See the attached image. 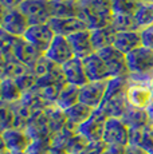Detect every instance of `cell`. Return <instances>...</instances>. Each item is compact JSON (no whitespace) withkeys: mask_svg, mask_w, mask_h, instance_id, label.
<instances>
[{"mask_svg":"<svg viewBox=\"0 0 153 154\" xmlns=\"http://www.w3.org/2000/svg\"><path fill=\"white\" fill-rule=\"evenodd\" d=\"M113 16V0H78V17L90 31L110 26Z\"/></svg>","mask_w":153,"mask_h":154,"instance_id":"1","label":"cell"},{"mask_svg":"<svg viewBox=\"0 0 153 154\" xmlns=\"http://www.w3.org/2000/svg\"><path fill=\"white\" fill-rule=\"evenodd\" d=\"M129 69V81L146 83L153 72V51L141 46L126 55Z\"/></svg>","mask_w":153,"mask_h":154,"instance_id":"2","label":"cell"},{"mask_svg":"<svg viewBox=\"0 0 153 154\" xmlns=\"http://www.w3.org/2000/svg\"><path fill=\"white\" fill-rule=\"evenodd\" d=\"M102 142L105 146L126 147L130 145V129L121 118H108Z\"/></svg>","mask_w":153,"mask_h":154,"instance_id":"3","label":"cell"},{"mask_svg":"<svg viewBox=\"0 0 153 154\" xmlns=\"http://www.w3.org/2000/svg\"><path fill=\"white\" fill-rule=\"evenodd\" d=\"M2 32L11 35L14 38H23L30 28L27 17L23 15L19 8L12 10H2Z\"/></svg>","mask_w":153,"mask_h":154,"instance_id":"4","label":"cell"},{"mask_svg":"<svg viewBox=\"0 0 153 154\" xmlns=\"http://www.w3.org/2000/svg\"><path fill=\"white\" fill-rule=\"evenodd\" d=\"M32 138L27 130L12 127L2 131L3 150L10 153H27L32 145Z\"/></svg>","mask_w":153,"mask_h":154,"instance_id":"5","label":"cell"},{"mask_svg":"<svg viewBox=\"0 0 153 154\" xmlns=\"http://www.w3.org/2000/svg\"><path fill=\"white\" fill-rule=\"evenodd\" d=\"M19 10L27 17L30 26L47 24L52 19L50 2L46 0H26Z\"/></svg>","mask_w":153,"mask_h":154,"instance_id":"6","label":"cell"},{"mask_svg":"<svg viewBox=\"0 0 153 154\" xmlns=\"http://www.w3.org/2000/svg\"><path fill=\"white\" fill-rule=\"evenodd\" d=\"M54 38H55L54 31H52V28L47 23V24L30 26V28L27 29L23 39L30 46L34 47L36 51H39L40 54L45 55V52L50 47L51 42L54 40Z\"/></svg>","mask_w":153,"mask_h":154,"instance_id":"7","label":"cell"},{"mask_svg":"<svg viewBox=\"0 0 153 154\" xmlns=\"http://www.w3.org/2000/svg\"><path fill=\"white\" fill-rule=\"evenodd\" d=\"M125 98L129 107L146 110L153 102V97L151 88L146 83L142 82H132L129 81L128 88L125 93Z\"/></svg>","mask_w":153,"mask_h":154,"instance_id":"8","label":"cell"},{"mask_svg":"<svg viewBox=\"0 0 153 154\" xmlns=\"http://www.w3.org/2000/svg\"><path fill=\"white\" fill-rule=\"evenodd\" d=\"M45 56L50 62L57 64L58 67H62L67 62H70L71 59L75 58L69 39L64 36H58V35H55L54 40L51 42L50 47L45 52Z\"/></svg>","mask_w":153,"mask_h":154,"instance_id":"9","label":"cell"},{"mask_svg":"<svg viewBox=\"0 0 153 154\" xmlns=\"http://www.w3.org/2000/svg\"><path fill=\"white\" fill-rule=\"evenodd\" d=\"M108 82H87L79 87V103L98 110L106 95Z\"/></svg>","mask_w":153,"mask_h":154,"instance_id":"10","label":"cell"},{"mask_svg":"<svg viewBox=\"0 0 153 154\" xmlns=\"http://www.w3.org/2000/svg\"><path fill=\"white\" fill-rule=\"evenodd\" d=\"M111 74V78H129V69L126 64V55L116 50L113 46L98 52Z\"/></svg>","mask_w":153,"mask_h":154,"instance_id":"11","label":"cell"},{"mask_svg":"<svg viewBox=\"0 0 153 154\" xmlns=\"http://www.w3.org/2000/svg\"><path fill=\"white\" fill-rule=\"evenodd\" d=\"M106 119L108 118L101 111L95 110L92 118L79 127L76 133L82 135L89 143H99V142H102V137H104Z\"/></svg>","mask_w":153,"mask_h":154,"instance_id":"12","label":"cell"},{"mask_svg":"<svg viewBox=\"0 0 153 154\" xmlns=\"http://www.w3.org/2000/svg\"><path fill=\"white\" fill-rule=\"evenodd\" d=\"M82 62L89 82H108L109 79H111L110 71L98 52H94L87 58L82 59Z\"/></svg>","mask_w":153,"mask_h":154,"instance_id":"13","label":"cell"},{"mask_svg":"<svg viewBox=\"0 0 153 154\" xmlns=\"http://www.w3.org/2000/svg\"><path fill=\"white\" fill-rule=\"evenodd\" d=\"M62 74H63L64 82L67 85L75 86V87H82L83 85H86L87 82V76L85 72V67H83V62L79 58H74L70 62H67L66 64L61 67Z\"/></svg>","mask_w":153,"mask_h":154,"instance_id":"14","label":"cell"},{"mask_svg":"<svg viewBox=\"0 0 153 154\" xmlns=\"http://www.w3.org/2000/svg\"><path fill=\"white\" fill-rule=\"evenodd\" d=\"M12 54L23 66H26L31 71L34 70V67H35V64L38 63V60L43 56V54H40L39 51H36V50H35L32 46H30L23 38L16 39L15 46H14V50H12Z\"/></svg>","mask_w":153,"mask_h":154,"instance_id":"15","label":"cell"},{"mask_svg":"<svg viewBox=\"0 0 153 154\" xmlns=\"http://www.w3.org/2000/svg\"><path fill=\"white\" fill-rule=\"evenodd\" d=\"M95 112V110L89 106L83 105V103H76L73 107L67 109L64 111V117H66V126L69 127L71 131L76 133L78 129L83 125L86 121L92 118V115Z\"/></svg>","mask_w":153,"mask_h":154,"instance_id":"16","label":"cell"},{"mask_svg":"<svg viewBox=\"0 0 153 154\" xmlns=\"http://www.w3.org/2000/svg\"><path fill=\"white\" fill-rule=\"evenodd\" d=\"M71 48L74 51L75 58L79 59H85L89 55L94 54V47L92 42V31L90 29H82L79 32H75L71 36L67 38Z\"/></svg>","mask_w":153,"mask_h":154,"instance_id":"17","label":"cell"},{"mask_svg":"<svg viewBox=\"0 0 153 154\" xmlns=\"http://www.w3.org/2000/svg\"><path fill=\"white\" fill-rule=\"evenodd\" d=\"M50 27L52 28L55 35L58 36L69 38L75 32H79L82 29H87L85 23L79 17H64V19H57L52 17L50 20Z\"/></svg>","mask_w":153,"mask_h":154,"instance_id":"18","label":"cell"},{"mask_svg":"<svg viewBox=\"0 0 153 154\" xmlns=\"http://www.w3.org/2000/svg\"><path fill=\"white\" fill-rule=\"evenodd\" d=\"M142 46L140 31H123L117 32L116 39H114L113 47L122 52L123 55L130 54L132 51L137 50L138 47Z\"/></svg>","mask_w":153,"mask_h":154,"instance_id":"19","label":"cell"},{"mask_svg":"<svg viewBox=\"0 0 153 154\" xmlns=\"http://www.w3.org/2000/svg\"><path fill=\"white\" fill-rule=\"evenodd\" d=\"M116 35H117V31L111 26L92 31V42H93L94 51L99 52L102 50L108 48V47H111L114 44Z\"/></svg>","mask_w":153,"mask_h":154,"instance_id":"20","label":"cell"},{"mask_svg":"<svg viewBox=\"0 0 153 154\" xmlns=\"http://www.w3.org/2000/svg\"><path fill=\"white\" fill-rule=\"evenodd\" d=\"M52 17H78V2L74 0H50Z\"/></svg>","mask_w":153,"mask_h":154,"instance_id":"21","label":"cell"},{"mask_svg":"<svg viewBox=\"0 0 153 154\" xmlns=\"http://www.w3.org/2000/svg\"><path fill=\"white\" fill-rule=\"evenodd\" d=\"M123 122L128 125L130 130L133 129H145L151 126V117H149L146 110H140V109L128 107L125 115L121 118Z\"/></svg>","mask_w":153,"mask_h":154,"instance_id":"22","label":"cell"},{"mask_svg":"<svg viewBox=\"0 0 153 154\" xmlns=\"http://www.w3.org/2000/svg\"><path fill=\"white\" fill-rule=\"evenodd\" d=\"M76 103H79V87L64 83L57 100H55V106L61 109L62 111H66L67 109L73 107Z\"/></svg>","mask_w":153,"mask_h":154,"instance_id":"23","label":"cell"},{"mask_svg":"<svg viewBox=\"0 0 153 154\" xmlns=\"http://www.w3.org/2000/svg\"><path fill=\"white\" fill-rule=\"evenodd\" d=\"M23 95L24 94L17 86L15 79H2V103L15 105V103H19L22 100Z\"/></svg>","mask_w":153,"mask_h":154,"instance_id":"24","label":"cell"},{"mask_svg":"<svg viewBox=\"0 0 153 154\" xmlns=\"http://www.w3.org/2000/svg\"><path fill=\"white\" fill-rule=\"evenodd\" d=\"M134 20L138 31L153 26V2L140 3L134 12Z\"/></svg>","mask_w":153,"mask_h":154,"instance_id":"25","label":"cell"},{"mask_svg":"<svg viewBox=\"0 0 153 154\" xmlns=\"http://www.w3.org/2000/svg\"><path fill=\"white\" fill-rule=\"evenodd\" d=\"M110 26L116 29L117 32L138 31L134 16H132V15H114Z\"/></svg>","mask_w":153,"mask_h":154,"instance_id":"26","label":"cell"},{"mask_svg":"<svg viewBox=\"0 0 153 154\" xmlns=\"http://www.w3.org/2000/svg\"><path fill=\"white\" fill-rule=\"evenodd\" d=\"M16 125V114L14 105L2 103V131L12 129Z\"/></svg>","mask_w":153,"mask_h":154,"instance_id":"27","label":"cell"},{"mask_svg":"<svg viewBox=\"0 0 153 154\" xmlns=\"http://www.w3.org/2000/svg\"><path fill=\"white\" fill-rule=\"evenodd\" d=\"M140 3L133 0H113V12L114 15H132L134 16Z\"/></svg>","mask_w":153,"mask_h":154,"instance_id":"28","label":"cell"},{"mask_svg":"<svg viewBox=\"0 0 153 154\" xmlns=\"http://www.w3.org/2000/svg\"><path fill=\"white\" fill-rule=\"evenodd\" d=\"M140 34H141V40H142V46L153 51V26L141 29Z\"/></svg>","mask_w":153,"mask_h":154,"instance_id":"29","label":"cell"},{"mask_svg":"<svg viewBox=\"0 0 153 154\" xmlns=\"http://www.w3.org/2000/svg\"><path fill=\"white\" fill-rule=\"evenodd\" d=\"M26 0H0L2 3V10H12V8H19Z\"/></svg>","mask_w":153,"mask_h":154,"instance_id":"30","label":"cell"},{"mask_svg":"<svg viewBox=\"0 0 153 154\" xmlns=\"http://www.w3.org/2000/svg\"><path fill=\"white\" fill-rule=\"evenodd\" d=\"M125 154H149L146 150H144L142 147L136 146V145H128L125 147Z\"/></svg>","mask_w":153,"mask_h":154,"instance_id":"31","label":"cell"},{"mask_svg":"<svg viewBox=\"0 0 153 154\" xmlns=\"http://www.w3.org/2000/svg\"><path fill=\"white\" fill-rule=\"evenodd\" d=\"M146 111H148L149 117H151V126H152V129H153V102L151 103V106L146 109Z\"/></svg>","mask_w":153,"mask_h":154,"instance_id":"32","label":"cell"},{"mask_svg":"<svg viewBox=\"0 0 153 154\" xmlns=\"http://www.w3.org/2000/svg\"><path fill=\"white\" fill-rule=\"evenodd\" d=\"M146 85L149 86V88H151V93H152V97H153V78H151L148 82H146Z\"/></svg>","mask_w":153,"mask_h":154,"instance_id":"33","label":"cell"},{"mask_svg":"<svg viewBox=\"0 0 153 154\" xmlns=\"http://www.w3.org/2000/svg\"><path fill=\"white\" fill-rule=\"evenodd\" d=\"M133 2H137V3H148V2H153V0H133Z\"/></svg>","mask_w":153,"mask_h":154,"instance_id":"34","label":"cell"},{"mask_svg":"<svg viewBox=\"0 0 153 154\" xmlns=\"http://www.w3.org/2000/svg\"><path fill=\"white\" fill-rule=\"evenodd\" d=\"M152 78H153V72H152Z\"/></svg>","mask_w":153,"mask_h":154,"instance_id":"35","label":"cell"},{"mask_svg":"<svg viewBox=\"0 0 153 154\" xmlns=\"http://www.w3.org/2000/svg\"><path fill=\"white\" fill-rule=\"evenodd\" d=\"M74 2H78V0H74Z\"/></svg>","mask_w":153,"mask_h":154,"instance_id":"36","label":"cell"},{"mask_svg":"<svg viewBox=\"0 0 153 154\" xmlns=\"http://www.w3.org/2000/svg\"><path fill=\"white\" fill-rule=\"evenodd\" d=\"M46 2H50V0H46Z\"/></svg>","mask_w":153,"mask_h":154,"instance_id":"37","label":"cell"}]
</instances>
